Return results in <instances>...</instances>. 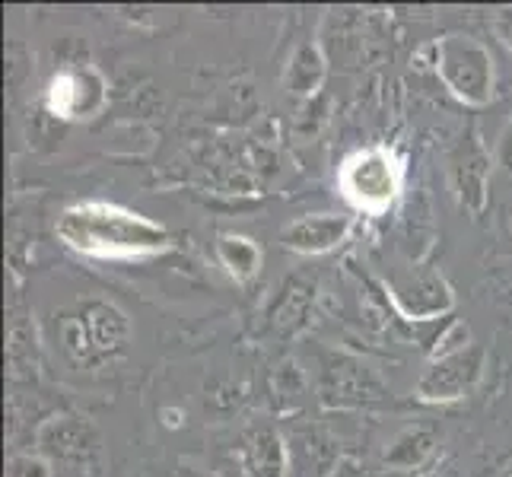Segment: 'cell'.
Segmentation results:
<instances>
[{
  "label": "cell",
  "mask_w": 512,
  "mask_h": 477,
  "mask_svg": "<svg viewBox=\"0 0 512 477\" xmlns=\"http://www.w3.org/2000/svg\"><path fill=\"white\" fill-rule=\"evenodd\" d=\"M39 446L45 455H58L61 462H86L96 452V439L77 417H51L39 430Z\"/></svg>",
  "instance_id": "11"
},
{
  "label": "cell",
  "mask_w": 512,
  "mask_h": 477,
  "mask_svg": "<svg viewBox=\"0 0 512 477\" xmlns=\"http://www.w3.org/2000/svg\"><path fill=\"white\" fill-rule=\"evenodd\" d=\"M341 198L366 217H382L404 191V163L392 147H360L338 169Z\"/></svg>",
  "instance_id": "2"
},
{
  "label": "cell",
  "mask_w": 512,
  "mask_h": 477,
  "mask_svg": "<svg viewBox=\"0 0 512 477\" xmlns=\"http://www.w3.org/2000/svg\"><path fill=\"white\" fill-rule=\"evenodd\" d=\"M268 388H271V401L277 404V408L280 411H290L306 395V376H303V369H299L293 360H280L271 369Z\"/></svg>",
  "instance_id": "16"
},
{
  "label": "cell",
  "mask_w": 512,
  "mask_h": 477,
  "mask_svg": "<svg viewBox=\"0 0 512 477\" xmlns=\"http://www.w3.org/2000/svg\"><path fill=\"white\" fill-rule=\"evenodd\" d=\"M487 369V350L481 344H468L462 350L439 353L423 369V376L414 385V395L427 404H452L468 398Z\"/></svg>",
  "instance_id": "4"
},
{
  "label": "cell",
  "mask_w": 512,
  "mask_h": 477,
  "mask_svg": "<svg viewBox=\"0 0 512 477\" xmlns=\"http://www.w3.org/2000/svg\"><path fill=\"white\" fill-rule=\"evenodd\" d=\"M61 334H64V347L70 350V357H74V360H80V363H93L96 360L93 344H90V334H86V328H83L77 312L70 315V318H64Z\"/></svg>",
  "instance_id": "17"
},
{
  "label": "cell",
  "mask_w": 512,
  "mask_h": 477,
  "mask_svg": "<svg viewBox=\"0 0 512 477\" xmlns=\"http://www.w3.org/2000/svg\"><path fill=\"white\" fill-rule=\"evenodd\" d=\"M55 233L67 249L99 261H140L172 249V236L163 223L109 201L64 207Z\"/></svg>",
  "instance_id": "1"
},
{
  "label": "cell",
  "mask_w": 512,
  "mask_h": 477,
  "mask_svg": "<svg viewBox=\"0 0 512 477\" xmlns=\"http://www.w3.org/2000/svg\"><path fill=\"white\" fill-rule=\"evenodd\" d=\"M105 99H109V90H105V80L96 67L58 70V74L48 80V90H45L48 112L64 121L99 115L105 109Z\"/></svg>",
  "instance_id": "7"
},
{
  "label": "cell",
  "mask_w": 512,
  "mask_h": 477,
  "mask_svg": "<svg viewBox=\"0 0 512 477\" xmlns=\"http://www.w3.org/2000/svg\"><path fill=\"white\" fill-rule=\"evenodd\" d=\"M325 77H328V61L322 55V48L315 42H299L290 51L280 83H284V90L296 99H315L322 90Z\"/></svg>",
  "instance_id": "12"
},
{
  "label": "cell",
  "mask_w": 512,
  "mask_h": 477,
  "mask_svg": "<svg viewBox=\"0 0 512 477\" xmlns=\"http://www.w3.org/2000/svg\"><path fill=\"white\" fill-rule=\"evenodd\" d=\"M490 32L497 35L500 45H506L512 51V7L493 10V16H490Z\"/></svg>",
  "instance_id": "19"
},
{
  "label": "cell",
  "mask_w": 512,
  "mask_h": 477,
  "mask_svg": "<svg viewBox=\"0 0 512 477\" xmlns=\"http://www.w3.org/2000/svg\"><path fill=\"white\" fill-rule=\"evenodd\" d=\"M433 67L446 90L468 109H484L493 99L497 67L490 48L471 35H446L433 45Z\"/></svg>",
  "instance_id": "3"
},
{
  "label": "cell",
  "mask_w": 512,
  "mask_h": 477,
  "mask_svg": "<svg viewBox=\"0 0 512 477\" xmlns=\"http://www.w3.org/2000/svg\"><path fill=\"white\" fill-rule=\"evenodd\" d=\"M436 452V433L430 427H404L392 436V443L382 452V465L392 471H414L423 468Z\"/></svg>",
  "instance_id": "13"
},
{
  "label": "cell",
  "mask_w": 512,
  "mask_h": 477,
  "mask_svg": "<svg viewBox=\"0 0 512 477\" xmlns=\"http://www.w3.org/2000/svg\"><path fill=\"white\" fill-rule=\"evenodd\" d=\"M7 477H55L45 455H13L7 462Z\"/></svg>",
  "instance_id": "18"
},
{
  "label": "cell",
  "mask_w": 512,
  "mask_h": 477,
  "mask_svg": "<svg viewBox=\"0 0 512 477\" xmlns=\"http://www.w3.org/2000/svg\"><path fill=\"white\" fill-rule=\"evenodd\" d=\"M385 290L392 306L408 322H433V318L446 315L455 306L449 280L433 268H414L411 274L385 280Z\"/></svg>",
  "instance_id": "5"
},
{
  "label": "cell",
  "mask_w": 512,
  "mask_h": 477,
  "mask_svg": "<svg viewBox=\"0 0 512 477\" xmlns=\"http://www.w3.org/2000/svg\"><path fill=\"white\" fill-rule=\"evenodd\" d=\"M497 163L503 166V172L512 179V125L506 128L503 140H500V150H497Z\"/></svg>",
  "instance_id": "20"
},
{
  "label": "cell",
  "mask_w": 512,
  "mask_h": 477,
  "mask_svg": "<svg viewBox=\"0 0 512 477\" xmlns=\"http://www.w3.org/2000/svg\"><path fill=\"white\" fill-rule=\"evenodd\" d=\"M353 220L350 214H306L290 220L284 229H280V245L287 252L296 255H328L334 249H341L347 242V236L353 233Z\"/></svg>",
  "instance_id": "9"
},
{
  "label": "cell",
  "mask_w": 512,
  "mask_h": 477,
  "mask_svg": "<svg viewBox=\"0 0 512 477\" xmlns=\"http://www.w3.org/2000/svg\"><path fill=\"white\" fill-rule=\"evenodd\" d=\"M490 150L484 147V140L478 128H468V134L458 140V147L452 153L449 175H452V191L462 210H468L471 217H481L487 207V185H490Z\"/></svg>",
  "instance_id": "8"
},
{
  "label": "cell",
  "mask_w": 512,
  "mask_h": 477,
  "mask_svg": "<svg viewBox=\"0 0 512 477\" xmlns=\"http://www.w3.org/2000/svg\"><path fill=\"white\" fill-rule=\"evenodd\" d=\"M80 322L90 334V344L96 360H112L118 353H125L128 338H131V325L128 315L121 312L109 299H86V303L77 309Z\"/></svg>",
  "instance_id": "10"
},
{
  "label": "cell",
  "mask_w": 512,
  "mask_h": 477,
  "mask_svg": "<svg viewBox=\"0 0 512 477\" xmlns=\"http://www.w3.org/2000/svg\"><path fill=\"white\" fill-rule=\"evenodd\" d=\"M217 261L223 264V271L233 280H252L261 271L264 252L258 249V242L252 236L223 233L217 239Z\"/></svg>",
  "instance_id": "15"
},
{
  "label": "cell",
  "mask_w": 512,
  "mask_h": 477,
  "mask_svg": "<svg viewBox=\"0 0 512 477\" xmlns=\"http://www.w3.org/2000/svg\"><path fill=\"white\" fill-rule=\"evenodd\" d=\"M497 477H512V458H509V462L497 471Z\"/></svg>",
  "instance_id": "21"
},
{
  "label": "cell",
  "mask_w": 512,
  "mask_h": 477,
  "mask_svg": "<svg viewBox=\"0 0 512 477\" xmlns=\"http://www.w3.org/2000/svg\"><path fill=\"white\" fill-rule=\"evenodd\" d=\"M319 392L328 408H366L385 398V385L363 360L334 353L322 366Z\"/></svg>",
  "instance_id": "6"
},
{
  "label": "cell",
  "mask_w": 512,
  "mask_h": 477,
  "mask_svg": "<svg viewBox=\"0 0 512 477\" xmlns=\"http://www.w3.org/2000/svg\"><path fill=\"white\" fill-rule=\"evenodd\" d=\"M245 474L249 477H287V446L277 430H255L245 443Z\"/></svg>",
  "instance_id": "14"
}]
</instances>
